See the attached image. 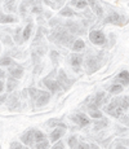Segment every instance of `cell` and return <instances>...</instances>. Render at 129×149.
I'll list each match as a JSON object with an SVG mask.
<instances>
[{
    "instance_id": "obj_15",
    "label": "cell",
    "mask_w": 129,
    "mask_h": 149,
    "mask_svg": "<svg viewBox=\"0 0 129 149\" xmlns=\"http://www.w3.org/2000/svg\"><path fill=\"white\" fill-rule=\"evenodd\" d=\"M18 87V79L16 78H12V77H8V81L5 83V88H7V92L10 93L13 92L16 88Z\"/></svg>"
},
{
    "instance_id": "obj_6",
    "label": "cell",
    "mask_w": 129,
    "mask_h": 149,
    "mask_svg": "<svg viewBox=\"0 0 129 149\" xmlns=\"http://www.w3.org/2000/svg\"><path fill=\"white\" fill-rule=\"evenodd\" d=\"M67 62H68V65L72 68V70H75L77 73V71H80V69H81L84 58H83V56L79 53H71L67 58Z\"/></svg>"
},
{
    "instance_id": "obj_5",
    "label": "cell",
    "mask_w": 129,
    "mask_h": 149,
    "mask_svg": "<svg viewBox=\"0 0 129 149\" xmlns=\"http://www.w3.org/2000/svg\"><path fill=\"white\" fill-rule=\"evenodd\" d=\"M40 83H43V86H44L50 93H57V92H59V91H62V88H61V86L58 84V82L53 78H49V77L43 78V81Z\"/></svg>"
},
{
    "instance_id": "obj_22",
    "label": "cell",
    "mask_w": 129,
    "mask_h": 149,
    "mask_svg": "<svg viewBox=\"0 0 129 149\" xmlns=\"http://www.w3.org/2000/svg\"><path fill=\"white\" fill-rule=\"evenodd\" d=\"M17 18L12 14H4L0 13V24H12V22H16Z\"/></svg>"
},
{
    "instance_id": "obj_28",
    "label": "cell",
    "mask_w": 129,
    "mask_h": 149,
    "mask_svg": "<svg viewBox=\"0 0 129 149\" xmlns=\"http://www.w3.org/2000/svg\"><path fill=\"white\" fill-rule=\"evenodd\" d=\"M88 114H89V117H90V118H93L94 121L103 117V113L99 110V109H92V110H88Z\"/></svg>"
},
{
    "instance_id": "obj_18",
    "label": "cell",
    "mask_w": 129,
    "mask_h": 149,
    "mask_svg": "<svg viewBox=\"0 0 129 149\" xmlns=\"http://www.w3.org/2000/svg\"><path fill=\"white\" fill-rule=\"evenodd\" d=\"M108 119L102 117L99 119H96V123H94V131H98V130H102V128H106L108 126Z\"/></svg>"
},
{
    "instance_id": "obj_38",
    "label": "cell",
    "mask_w": 129,
    "mask_h": 149,
    "mask_svg": "<svg viewBox=\"0 0 129 149\" xmlns=\"http://www.w3.org/2000/svg\"><path fill=\"white\" fill-rule=\"evenodd\" d=\"M50 149H65V145H63V143H62L61 140H58V141L54 143L53 147H52Z\"/></svg>"
},
{
    "instance_id": "obj_43",
    "label": "cell",
    "mask_w": 129,
    "mask_h": 149,
    "mask_svg": "<svg viewBox=\"0 0 129 149\" xmlns=\"http://www.w3.org/2000/svg\"><path fill=\"white\" fill-rule=\"evenodd\" d=\"M10 149H22L21 143H12L10 144Z\"/></svg>"
},
{
    "instance_id": "obj_24",
    "label": "cell",
    "mask_w": 129,
    "mask_h": 149,
    "mask_svg": "<svg viewBox=\"0 0 129 149\" xmlns=\"http://www.w3.org/2000/svg\"><path fill=\"white\" fill-rule=\"evenodd\" d=\"M16 62H14V60L10 56H4L0 58V66H12V65H14Z\"/></svg>"
},
{
    "instance_id": "obj_13",
    "label": "cell",
    "mask_w": 129,
    "mask_h": 149,
    "mask_svg": "<svg viewBox=\"0 0 129 149\" xmlns=\"http://www.w3.org/2000/svg\"><path fill=\"white\" fill-rule=\"evenodd\" d=\"M114 83H119L123 87H127L129 84V71H127V70L120 71L116 75V78L114 79Z\"/></svg>"
},
{
    "instance_id": "obj_31",
    "label": "cell",
    "mask_w": 129,
    "mask_h": 149,
    "mask_svg": "<svg viewBox=\"0 0 129 149\" xmlns=\"http://www.w3.org/2000/svg\"><path fill=\"white\" fill-rule=\"evenodd\" d=\"M27 91H28V96H30V99L35 101V100L38 99V96H39V93H40L41 90H38V88H35V87H30Z\"/></svg>"
},
{
    "instance_id": "obj_35",
    "label": "cell",
    "mask_w": 129,
    "mask_h": 149,
    "mask_svg": "<svg viewBox=\"0 0 129 149\" xmlns=\"http://www.w3.org/2000/svg\"><path fill=\"white\" fill-rule=\"evenodd\" d=\"M128 132V128L127 127H123L121 125H116L115 126V134L116 135H124V134Z\"/></svg>"
},
{
    "instance_id": "obj_52",
    "label": "cell",
    "mask_w": 129,
    "mask_h": 149,
    "mask_svg": "<svg viewBox=\"0 0 129 149\" xmlns=\"http://www.w3.org/2000/svg\"><path fill=\"white\" fill-rule=\"evenodd\" d=\"M128 110H129V109H128ZM128 116H129V114H128Z\"/></svg>"
},
{
    "instance_id": "obj_42",
    "label": "cell",
    "mask_w": 129,
    "mask_h": 149,
    "mask_svg": "<svg viewBox=\"0 0 129 149\" xmlns=\"http://www.w3.org/2000/svg\"><path fill=\"white\" fill-rule=\"evenodd\" d=\"M31 12H32V13H41L43 9L40 7H36V5H34V7H31Z\"/></svg>"
},
{
    "instance_id": "obj_19",
    "label": "cell",
    "mask_w": 129,
    "mask_h": 149,
    "mask_svg": "<svg viewBox=\"0 0 129 149\" xmlns=\"http://www.w3.org/2000/svg\"><path fill=\"white\" fill-rule=\"evenodd\" d=\"M123 90H124V87H123L121 84H119V83H112V84L107 88V91L111 95H119V93L123 92Z\"/></svg>"
},
{
    "instance_id": "obj_50",
    "label": "cell",
    "mask_w": 129,
    "mask_h": 149,
    "mask_svg": "<svg viewBox=\"0 0 129 149\" xmlns=\"http://www.w3.org/2000/svg\"><path fill=\"white\" fill-rule=\"evenodd\" d=\"M22 149H30V147H27V145H26V147H22Z\"/></svg>"
},
{
    "instance_id": "obj_17",
    "label": "cell",
    "mask_w": 129,
    "mask_h": 149,
    "mask_svg": "<svg viewBox=\"0 0 129 149\" xmlns=\"http://www.w3.org/2000/svg\"><path fill=\"white\" fill-rule=\"evenodd\" d=\"M18 99H19V95L18 93H14V92H10V95L7 97V104H8V108L9 109H14L17 104H18Z\"/></svg>"
},
{
    "instance_id": "obj_23",
    "label": "cell",
    "mask_w": 129,
    "mask_h": 149,
    "mask_svg": "<svg viewBox=\"0 0 129 149\" xmlns=\"http://www.w3.org/2000/svg\"><path fill=\"white\" fill-rule=\"evenodd\" d=\"M71 5L77 9H85L88 7V1L87 0H71Z\"/></svg>"
},
{
    "instance_id": "obj_3",
    "label": "cell",
    "mask_w": 129,
    "mask_h": 149,
    "mask_svg": "<svg viewBox=\"0 0 129 149\" xmlns=\"http://www.w3.org/2000/svg\"><path fill=\"white\" fill-rule=\"evenodd\" d=\"M89 40L92 42V44L94 45H105L107 42L105 33L101 30H92L89 33Z\"/></svg>"
},
{
    "instance_id": "obj_40",
    "label": "cell",
    "mask_w": 129,
    "mask_h": 149,
    "mask_svg": "<svg viewBox=\"0 0 129 149\" xmlns=\"http://www.w3.org/2000/svg\"><path fill=\"white\" fill-rule=\"evenodd\" d=\"M31 57H32V62H34V64H39V61H40V56H39V54L38 53H36V52H32V53H31Z\"/></svg>"
},
{
    "instance_id": "obj_2",
    "label": "cell",
    "mask_w": 129,
    "mask_h": 149,
    "mask_svg": "<svg viewBox=\"0 0 129 149\" xmlns=\"http://www.w3.org/2000/svg\"><path fill=\"white\" fill-rule=\"evenodd\" d=\"M103 24L107 25V24H111V25H117V26H124V25L128 24V17L123 16V14H119L117 12H111L103 19Z\"/></svg>"
},
{
    "instance_id": "obj_25",
    "label": "cell",
    "mask_w": 129,
    "mask_h": 149,
    "mask_svg": "<svg viewBox=\"0 0 129 149\" xmlns=\"http://www.w3.org/2000/svg\"><path fill=\"white\" fill-rule=\"evenodd\" d=\"M47 126H49V127H63L67 130V126L62 121H59V119H49V121L47 122Z\"/></svg>"
},
{
    "instance_id": "obj_7",
    "label": "cell",
    "mask_w": 129,
    "mask_h": 149,
    "mask_svg": "<svg viewBox=\"0 0 129 149\" xmlns=\"http://www.w3.org/2000/svg\"><path fill=\"white\" fill-rule=\"evenodd\" d=\"M56 81L58 82V84L61 86V88H62V90H65V91H67L68 88L72 86V81H70V79L67 78L66 71L62 70V69L58 71V74H57V79H56Z\"/></svg>"
},
{
    "instance_id": "obj_14",
    "label": "cell",
    "mask_w": 129,
    "mask_h": 149,
    "mask_svg": "<svg viewBox=\"0 0 129 149\" xmlns=\"http://www.w3.org/2000/svg\"><path fill=\"white\" fill-rule=\"evenodd\" d=\"M8 74H9V77H12V78L21 79L22 77H23V68H21L19 65L14 64V65H12V66H9Z\"/></svg>"
},
{
    "instance_id": "obj_46",
    "label": "cell",
    "mask_w": 129,
    "mask_h": 149,
    "mask_svg": "<svg viewBox=\"0 0 129 149\" xmlns=\"http://www.w3.org/2000/svg\"><path fill=\"white\" fill-rule=\"evenodd\" d=\"M7 97H8L7 93H4V95H1V96H0V104H4V102L7 101Z\"/></svg>"
},
{
    "instance_id": "obj_33",
    "label": "cell",
    "mask_w": 129,
    "mask_h": 149,
    "mask_svg": "<svg viewBox=\"0 0 129 149\" xmlns=\"http://www.w3.org/2000/svg\"><path fill=\"white\" fill-rule=\"evenodd\" d=\"M120 107L123 108V110L127 111L129 109V96H121L120 99Z\"/></svg>"
},
{
    "instance_id": "obj_9",
    "label": "cell",
    "mask_w": 129,
    "mask_h": 149,
    "mask_svg": "<svg viewBox=\"0 0 129 149\" xmlns=\"http://www.w3.org/2000/svg\"><path fill=\"white\" fill-rule=\"evenodd\" d=\"M88 1V5L90 7L92 12L96 14L98 18H102L103 17V13H105V10H103V7L98 3V0H87Z\"/></svg>"
},
{
    "instance_id": "obj_32",
    "label": "cell",
    "mask_w": 129,
    "mask_h": 149,
    "mask_svg": "<svg viewBox=\"0 0 129 149\" xmlns=\"http://www.w3.org/2000/svg\"><path fill=\"white\" fill-rule=\"evenodd\" d=\"M49 147H50V141L48 139H45V140H43V141L36 143L35 144V149H49Z\"/></svg>"
},
{
    "instance_id": "obj_44",
    "label": "cell",
    "mask_w": 129,
    "mask_h": 149,
    "mask_svg": "<svg viewBox=\"0 0 129 149\" xmlns=\"http://www.w3.org/2000/svg\"><path fill=\"white\" fill-rule=\"evenodd\" d=\"M40 70H43V65L36 64V68L34 69V74H39V71H40Z\"/></svg>"
},
{
    "instance_id": "obj_51",
    "label": "cell",
    "mask_w": 129,
    "mask_h": 149,
    "mask_svg": "<svg viewBox=\"0 0 129 149\" xmlns=\"http://www.w3.org/2000/svg\"><path fill=\"white\" fill-rule=\"evenodd\" d=\"M0 51H1V47H0Z\"/></svg>"
},
{
    "instance_id": "obj_49",
    "label": "cell",
    "mask_w": 129,
    "mask_h": 149,
    "mask_svg": "<svg viewBox=\"0 0 129 149\" xmlns=\"http://www.w3.org/2000/svg\"><path fill=\"white\" fill-rule=\"evenodd\" d=\"M90 149H101V148H99L97 144H94V143H93V144H90Z\"/></svg>"
},
{
    "instance_id": "obj_8",
    "label": "cell",
    "mask_w": 129,
    "mask_h": 149,
    "mask_svg": "<svg viewBox=\"0 0 129 149\" xmlns=\"http://www.w3.org/2000/svg\"><path fill=\"white\" fill-rule=\"evenodd\" d=\"M65 27L70 31L71 34H84L85 33V29L83 27V25H80L79 22H75V21H68L65 24Z\"/></svg>"
},
{
    "instance_id": "obj_16",
    "label": "cell",
    "mask_w": 129,
    "mask_h": 149,
    "mask_svg": "<svg viewBox=\"0 0 129 149\" xmlns=\"http://www.w3.org/2000/svg\"><path fill=\"white\" fill-rule=\"evenodd\" d=\"M120 99H121V97H114V99L111 100L110 102H108L107 107L105 108V111L108 114V116H110V113L112 110H115L117 107H120Z\"/></svg>"
},
{
    "instance_id": "obj_11",
    "label": "cell",
    "mask_w": 129,
    "mask_h": 149,
    "mask_svg": "<svg viewBox=\"0 0 129 149\" xmlns=\"http://www.w3.org/2000/svg\"><path fill=\"white\" fill-rule=\"evenodd\" d=\"M49 101H50V92H49V91H40L38 99L35 100L36 107H38V108L45 107L47 104H49Z\"/></svg>"
},
{
    "instance_id": "obj_34",
    "label": "cell",
    "mask_w": 129,
    "mask_h": 149,
    "mask_svg": "<svg viewBox=\"0 0 129 149\" xmlns=\"http://www.w3.org/2000/svg\"><path fill=\"white\" fill-rule=\"evenodd\" d=\"M43 33H45V30L43 27H39L38 33H36V36L34 38V44H38V43L40 42V39H43Z\"/></svg>"
},
{
    "instance_id": "obj_37",
    "label": "cell",
    "mask_w": 129,
    "mask_h": 149,
    "mask_svg": "<svg viewBox=\"0 0 129 149\" xmlns=\"http://www.w3.org/2000/svg\"><path fill=\"white\" fill-rule=\"evenodd\" d=\"M58 57H59V53L57 51H50V60L54 65L58 62Z\"/></svg>"
},
{
    "instance_id": "obj_45",
    "label": "cell",
    "mask_w": 129,
    "mask_h": 149,
    "mask_svg": "<svg viewBox=\"0 0 129 149\" xmlns=\"http://www.w3.org/2000/svg\"><path fill=\"white\" fill-rule=\"evenodd\" d=\"M3 39H4V43L5 44H8V45H12V39L9 38V36H3Z\"/></svg>"
},
{
    "instance_id": "obj_36",
    "label": "cell",
    "mask_w": 129,
    "mask_h": 149,
    "mask_svg": "<svg viewBox=\"0 0 129 149\" xmlns=\"http://www.w3.org/2000/svg\"><path fill=\"white\" fill-rule=\"evenodd\" d=\"M119 121H120V123H121L123 126H127V127H129V116L128 114H123L121 117L119 118Z\"/></svg>"
},
{
    "instance_id": "obj_29",
    "label": "cell",
    "mask_w": 129,
    "mask_h": 149,
    "mask_svg": "<svg viewBox=\"0 0 129 149\" xmlns=\"http://www.w3.org/2000/svg\"><path fill=\"white\" fill-rule=\"evenodd\" d=\"M67 144H68V147H70V149H76L77 144H79V139H77V136L76 135H71L70 137H68V140H67Z\"/></svg>"
},
{
    "instance_id": "obj_30",
    "label": "cell",
    "mask_w": 129,
    "mask_h": 149,
    "mask_svg": "<svg viewBox=\"0 0 129 149\" xmlns=\"http://www.w3.org/2000/svg\"><path fill=\"white\" fill-rule=\"evenodd\" d=\"M14 42L17 43V44H22L23 43V39H22V30L21 27H17L16 30H14Z\"/></svg>"
},
{
    "instance_id": "obj_26",
    "label": "cell",
    "mask_w": 129,
    "mask_h": 149,
    "mask_svg": "<svg viewBox=\"0 0 129 149\" xmlns=\"http://www.w3.org/2000/svg\"><path fill=\"white\" fill-rule=\"evenodd\" d=\"M75 14L76 13L74 12L70 7H65V8H62V9L59 10V16H62V17H68V18H71V17H74Z\"/></svg>"
},
{
    "instance_id": "obj_27",
    "label": "cell",
    "mask_w": 129,
    "mask_h": 149,
    "mask_svg": "<svg viewBox=\"0 0 129 149\" xmlns=\"http://www.w3.org/2000/svg\"><path fill=\"white\" fill-rule=\"evenodd\" d=\"M45 139H47V135H45L43 131L34 130V140H35V144H36V143L43 141V140H45Z\"/></svg>"
},
{
    "instance_id": "obj_21",
    "label": "cell",
    "mask_w": 129,
    "mask_h": 149,
    "mask_svg": "<svg viewBox=\"0 0 129 149\" xmlns=\"http://www.w3.org/2000/svg\"><path fill=\"white\" fill-rule=\"evenodd\" d=\"M84 48H85V43L83 39H75V42L71 45V49H72L74 52H80V51H83Z\"/></svg>"
},
{
    "instance_id": "obj_47",
    "label": "cell",
    "mask_w": 129,
    "mask_h": 149,
    "mask_svg": "<svg viewBox=\"0 0 129 149\" xmlns=\"http://www.w3.org/2000/svg\"><path fill=\"white\" fill-rule=\"evenodd\" d=\"M4 90H5V83L3 79H0V93H1Z\"/></svg>"
},
{
    "instance_id": "obj_41",
    "label": "cell",
    "mask_w": 129,
    "mask_h": 149,
    "mask_svg": "<svg viewBox=\"0 0 129 149\" xmlns=\"http://www.w3.org/2000/svg\"><path fill=\"white\" fill-rule=\"evenodd\" d=\"M49 25H50L52 27H56V26H59V25H61V24H59V22H58V19H57V18H53V19H50Z\"/></svg>"
},
{
    "instance_id": "obj_1",
    "label": "cell",
    "mask_w": 129,
    "mask_h": 149,
    "mask_svg": "<svg viewBox=\"0 0 129 149\" xmlns=\"http://www.w3.org/2000/svg\"><path fill=\"white\" fill-rule=\"evenodd\" d=\"M84 65L87 69V73H96L102 65V53L98 54H89L87 58L84 60Z\"/></svg>"
},
{
    "instance_id": "obj_20",
    "label": "cell",
    "mask_w": 129,
    "mask_h": 149,
    "mask_svg": "<svg viewBox=\"0 0 129 149\" xmlns=\"http://www.w3.org/2000/svg\"><path fill=\"white\" fill-rule=\"evenodd\" d=\"M32 29H34V25L32 24H27L26 25V27L22 30V39H23V42L28 40V39L31 38V34H32Z\"/></svg>"
},
{
    "instance_id": "obj_12",
    "label": "cell",
    "mask_w": 129,
    "mask_h": 149,
    "mask_svg": "<svg viewBox=\"0 0 129 149\" xmlns=\"http://www.w3.org/2000/svg\"><path fill=\"white\" fill-rule=\"evenodd\" d=\"M21 141L25 145H27V147H32V145H35V140H34V128H30V130L25 131L23 134L21 135Z\"/></svg>"
},
{
    "instance_id": "obj_48",
    "label": "cell",
    "mask_w": 129,
    "mask_h": 149,
    "mask_svg": "<svg viewBox=\"0 0 129 149\" xmlns=\"http://www.w3.org/2000/svg\"><path fill=\"white\" fill-rule=\"evenodd\" d=\"M4 78H5V71L0 69V79H4Z\"/></svg>"
},
{
    "instance_id": "obj_10",
    "label": "cell",
    "mask_w": 129,
    "mask_h": 149,
    "mask_svg": "<svg viewBox=\"0 0 129 149\" xmlns=\"http://www.w3.org/2000/svg\"><path fill=\"white\" fill-rule=\"evenodd\" d=\"M65 134H66V128H63V127H56L50 132V135H49V137H48V140H49L52 144H54L56 141L61 140L62 137H63Z\"/></svg>"
},
{
    "instance_id": "obj_4",
    "label": "cell",
    "mask_w": 129,
    "mask_h": 149,
    "mask_svg": "<svg viewBox=\"0 0 129 149\" xmlns=\"http://www.w3.org/2000/svg\"><path fill=\"white\" fill-rule=\"evenodd\" d=\"M68 118L75 123V125L79 126V127H87L88 125H90V118L85 113H74L72 116H70Z\"/></svg>"
},
{
    "instance_id": "obj_39",
    "label": "cell",
    "mask_w": 129,
    "mask_h": 149,
    "mask_svg": "<svg viewBox=\"0 0 129 149\" xmlns=\"http://www.w3.org/2000/svg\"><path fill=\"white\" fill-rule=\"evenodd\" d=\"M76 149H90V144H88V143H85V141H81L77 144Z\"/></svg>"
}]
</instances>
